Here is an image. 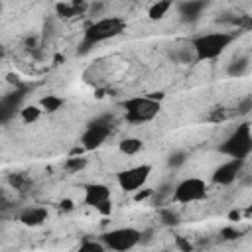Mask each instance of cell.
<instances>
[{
    "mask_svg": "<svg viewBox=\"0 0 252 252\" xmlns=\"http://www.w3.org/2000/svg\"><path fill=\"white\" fill-rule=\"evenodd\" d=\"M122 108L126 112V120L132 124H144L158 116L159 112V100H154L150 96H132L122 102Z\"/></svg>",
    "mask_w": 252,
    "mask_h": 252,
    "instance_id": "3",
    "label": "cell"
},
{
    "mask_svg": "<svg viewBox=\"0 0 252 252\" xmlns=\"http://www.w3.org/2000/svg\"><path fill=\"white\" fill-rule=\"evenodd\" d=\"M242 163H244V158H232V159L224 161L222 165H219V167L215 169L213 181L219 183V185H228V183H232V181L236 179V175H238Z\"/></svg>",
    "mask_w": 252,
    "mask_h": 252,
    "instance_id": "9",
    "label": "cell"
},
{
    "mask_svg": "<svg viewBox=\"0 0 252 252\" xmlns=\"http://www.w3.org/2000/svg\"><path fill=\"white\" fill-rule=\"evenodd\" d=\"M220 152L230 158H246L252 152V128L248 122L236 126V130L224 140Z\"/></svg>",
    "mask_w": 252,
    "mask_h": 252,
    "instance_id": "4",
    "label": "cell"
},
{
    "mask_svg": "<svg viewBox=\"0 0 252 252\" xmlns=\"http://www.w3.org/2000/svg\"><path fill=\"white\" fill-rule=\"evenodd\" d=\"M159 220L165 226H177L179 224V215H177V211L163 207V209H159Z\"/></svg>",
    "mask_w": 252,
    "mask_h": 252,
    "instance_id": "17",
    "label": "cell"
},
{
    "mask_svg": "<svg viewBox=\"0 0 252 252\" xmlns=\"http://www.w3.org/2000/svg\"><path fill=\"white\" fill-rule=\"evenodd\" d=\"M232 41V35L230 33H224V32H215V33H205V35H199L191 41L193 49H195V57L197 61H205V59H215L219 57Z\"/></svg>",
    "mask_w": 252,
    "mask_h": 252,
    "instance_id": "2",
    "label": "cell"
},
{
    "mask_svg": "<svg viewBox=\"0 0 252 252\" xmlns=\"http://www.w3.org/2000/svg\"><path fill=\"white\" fill-rule=\"evenodd\" d=\"M246 215H252V207H248V209H246Z\"/></svg>",
    "mask_w": 252,
    "mask_h": 252,
    "instance_id": "32",
    "label": "cell"
},
{
    "mask_svg": "<svg viewBox=\"0 0 252 252\" xmlns=\"http://www.w3.org/2000/svg\"><path fill=\"white\" fill-rule=\"evenodd\" d=\"M185 159H187L185 152H173V154H169V158H167V165L173 167V169H177V167H181V165L185 163Z\"/></svg>",
    "mask_w": 252,
    "mask_h": 252,
    "instance_id": "21",
    "label": "cell"
},
{
    "mask_svg": "<svg viewBox=\"0 0 252 252\" xmlns=\"http://www.w3.org/2000/svg\"><path fill=\"white\" fill-rule=\"evenodd\" d=\"M207 6H209V0H181L177 4V12L185 22H195Z\"/></svg>",
    "mask_w": 252,
    "mask_h": 252,
    "instance_id": "10",
    "label": "cell"
},
{
    "mask_svg": "<svg viewBox=\"0 0 252 252\" xmlns=\"http://www.w3.org/2000/svg\"><path fill=\"white\" fill-rule=\"evenodd\" d=\"M126 28V22L122 18H116V16H110V18H102V20H96L94 24H91L85 32V39H83V47L85 51L104 39H110V37H116L124 32Z\"/></svg>",
    "mask_w": 252,
    "mask_h": 252,
    "instance_id": "1",
    "label": "cell"
},
{
    "mask_svg": "<svg viewBox=\"0 0 252 252\" xmlns=\"http://www.w3.org/2000/svg\"><path fill=\"white\" fill-rule=\"evenodd\" d=\"M220 234H222V238H226V240H234V238L238 236V230H236V228L226 226V228H222V230H220Z\"/></svg>",
    "mask_w": 252,
    "mask_h": 252,
    "instance_id": "25",
    "label": "cell"
},
{
    "mask_svg": "<svg viewBox=\"0 0 252 252\" xmlns=\"http://www.w3.org/2000/svg\"><path fill=\"white\" fill-rule=\"evenodd\" d=\"M102 244L110 250H116V252H124V250H130L134 248L140 240H142V232L136 230V228H114V230H108L104 232L102 236Z\"/></svg>",
    "mask_w": 252,
    "mask_h": 252,
    "instance_id": "6",
    "label": "cell"
},
{
    "mask_svg": "<svg viewBox=\"0 0 252 252\" xmlns=\"http://www.w3.org/2000/svg\"><path fill=\"white\" fill-rule=\"evenodd\" d=\"M250 110H252V96H248V98L240 100V102H238V106H236V114H240V116L248 114Z\"/></svg>",
    "mask_w": 252,
    "mask_h": 252,
    "instance_id": "23",
    "label": "cell"
},
{
    "mask_svg": "<svg viewBox=\"0 0 252 252\" xmlns=\"http://www.w3.org/2000/svg\"><path fill=\"white\" fill-rule=\"evenodd\" d=\"M22 93H14V94H6L2 96V102H0V110H2V122H8L10 114L16 110V106L20 104L22 100Z\"/></svg>",
    "mask_w": 252,
    "mask_h": 252,
    "instance_id": "13",
    "label": "cell"
},
{
    "mask_svg": "<svg viewBox=\"0 0 252 252\" xmlns=\"http://www.w3.org/2000/svg\"><path fill=\"white\" fill-rule=\"evenodd\" d=\"M110 130H112V120L108 116H100V118H94L87 124L85 132L81 134V146L83 150H96L100 148L106 138L110 136Z\"/></svg>",
    "mask_w": 252,
    "mask_h": 252,
    "instance_id": "5",
    "label": "cell"
},
{
    "mask_svg": "<svg viewBox=\"0 0 252 252\" xmlns=\"http://www.w3.org/2000/svg\"><path fill=\"white\" fill-rule=\"evenodd\" d=\"M96 209H98L102 215H110V211H112V203H110V199H108V201H104V203H100Z\"/></svg>",
    "mask_w": 252,
    "mask_h": 252,
    "instance_id": "27",
    "label": "cell"
},
{
    "mask_svg": "<svg viewBox=\"0 0 252 252\" xmlns=\"http://www.w3.org/2000/svg\"><path fill=\"white\" fill-rule=\"evenodd\" d=\"M148 96L154 98V100H161V98H163V93H150Z\"/></svg>",
    "mask_w": 252,
    "mask_h": 252,
    "instance_id": "30",
    "label": "cell"
},
{
    "mask_svg": "<svg viewBox=\"0 0 252 252\" xmlns=\"http://www.w3.org/2000/svg\"><path fill=\"white\" fill-rule=\"evenodd\" d=\"M85 165H87V158H81V156H71V158L65 161V169L71 171V173L81 171Z\"/></svg>",
    "mask_w": 252,
    "mask_h": 252,
    "instance_id": "20",
    "label": "cell"
},
{
    "mask_svg": "<svg viewBox=\"0 0 252 252\" xmlns=\"http://www.w3.org/2000/svg\"><path fill=\"white\" fill-rule=\"evenodd\" d=\"M171 4H173L171 0H158L156 4H152V6H150V10H148V18H150V20H154V22H156V20H161V18L169 12Z\"/></svg>",
    "mask_w": 252,
    "mask_h": 252,
    "instance_id": "15",
    "label": "cell"
},
{
    "mask_svg": "<svg viewBox=\"0 0 252 252\" xmlns=\"http://www.w3.org/2000/svg\"><path fill=\"white\" fill-rule=\"evenodd\" d=\"M20 112H22V120H24L26 124H32V122H35V120L39 118V114H41V108L32 104V106H24Z\"/></svg>",
    "mask_w": 252,
    "mask_h": 252,
    "instance_id": "19",
    "label": "cell"
},
{
    "mask_svg": "<svg viewBox=\"0 0 252 252\" xmlns=\"http://www.w3.org/2000/svg\"><path fill=\"white\" fill-rule=\"evenodd\" d=\"M104 248H106L104 244L94 242V240H85V242L79 246V250H89V252H102Z\"/></svg>",
    "mask_w": 252,
    "mask_h": 252,
    "instance_id": "22",
    "label": "cell"
},
{
    "mask_svg": "<svg viewBox=\"0 0 252 252\" xmlns=\"http://www.w3.org/2000/svg\"><path fill=\"white\" fill-rule=\"evenodd\" d=\"M248 67H250V57H248V55H240V57H234V59L228 63L226 73H228L230 77H242V75L248 71Z\"/></svg>",
    "mask_w": 252,
    "mask_h": 252,
    "instance_id": "14",
    "label": "cell"
},
{
    "mask_svg": "<svg viewBox=\"0 0 252 252\" xmlns=\"http://www.w3.org/2000/svg\"><path fill=\"white\" fill-rule=\"evenodd\" d=\"M228 219H230V220H238V219H240V211H230V213H228Z\"/></svg>",
    "mask_w": 252,
    "mask_h": 252,
    "instance_id": "29",
    "label": "cell"
},
{
    "mask_svg": "<svg viewBox=\"0 0 252 252\" xmlns=\"http://www.w3.org/2000/svg\"><path fill=\"white\" fill-rule=\"evenodd\" d=\"M45 219H47V211L41 209V207H30V209H24L22 215H20V220H22L26 226H39Z\"/></svg>",
    "mask_w": 252,
    "mask_h": 252,
    "instance_id": "12",
    "label": "cell"
},
{
    "mask_svg": "<svg viewBox=\"0 0 252 252\" xmlns=\"http://www.w3.org/2000/svg\"><path fill=\"white\" fill-rule=\"evenodd\" d=\"M154 191H156V189H144V191H140V189H138V191H136V195H134V199H136V201H144V199L152 197V195H154Z\"/></svg>",
    "mask_w": 252,
    "mask_h": 252,
    "instance_id": "26",
    "label": "cell"
},
{
    "mask_svg": "<svg viewBox=\"0 0 252 252\" xmlns=\"http://www.w3.org/2000/svg\"><path fill=\"white\" fill-rule=\"evenodd\" d=\"M120 152L126 154V156H134L142 150V140L140 138H124L120 144H118Z\"/></svg>",
    "mask_w": 252,
    "mask_h": 252,
    "instance_id": "16",
    "label": "cell"
},
{
    "mask_svg": "<svg viewBox=\"0 0 252 252\" xmlns=\"http://www.w3.org/2000/svg\"><path fill=\"white\" fill-rule=\"evenodd\" d=\"M150 173H152V165L142 163V165H134V167L122 169L116 179H118L120 189H124L126 193H134V191H138L148 181Z\"/></svg>",
    "mask_w": 252,
    "mask_h": 252,
    "instance_id": "8",
    "label": "cell"
},
{
    "mask_svg": "<svg viewBox=\"0 0 252 252\" xmlns=\"http://www.w3.org/2000/svg\"><path fill=\"white\" fill-rule=\"evenodd\" d=\"M205 195H207L205 181L199 177H189V179H183L181 183H177L173 187L171 199L175 203H193V201H201Z\"/></svg>",
    "mask_w": 252,
    "mask_h": 252,
    "instance_id": "7",
    "label": "cell"
},
{
    "mask_svg": "<svg viewBox=\"0 0 252 252\" xmlns=\"http://www.w3.org/2000/svg\"><path fill=\"white\" fill-rule=\"evenodd\" d=\"M61 207H63V209H65V211H71V209H73V203H71V201H69V199H65V201H63V203H61Z\"/></svg>",
    "mask_w": 252,
    "mask_h": 252,
    "instance_id": "31",
    "label": "cell"
},
{
    "mask_svg": "<svg viewBox=\"0 0 252 252\" xmlns=\"http://www.w3.org/2000/svg\"><path fill=\"white\" fill-rule=\"evenodd\" d=\"M110 199V189L102 183H91L85 187V203L91 205V207H98L100 203L108 201Z\"/></svg>",
    "mask_w": 252,
    "mask_h": 252,
    "instance_id": "11",
    "label": "cell"
},
{
    "mask_svg": "<svg viewBox=\"0 0 252 252\" xmlns=\"http://www.w3.org/2000/svg\"><path fill=\"white\" fill-rule=\"evenodd\" d=\"M177 246H179V248H183V250H191V244H189V242H185V240H181V238H177Z\"/></svg>",
    "mask_w": 252,
    "mask_h": 252,
    "instance_id": "28",
    "label": "cell"
},
{
    "mask_svg": "<svg viewBox=\"0 0 252 252\" xmlns=\"http://www.w3.org/2000/svg\"><path fill=\"white\" fill-rule=\"evenodd\" d=\"M63 106V98L61 96H55V94H47L41 98V108L47 110V112H55Z\"/></svg>",
    "mask_w": 252,
    "mask_h": 252,
    "instance_id": "18",
    "label": "cell"
},
{
    "mask_svg": "<svg viewBox=\"0 0 252 252\" xmlns=\"http://www.w3.org/2000/svg\"><path fill=\"white\" fill-rule=\"evenodd\" d=\"M57 12L61 14V18H69V16H75V14H77V8H69V6L59 4V6H57Z\"/></svg>",
    "mask_w": 252,
    "mask_h": 252,
    "instance_id": "24",
    "label": "cell"
}]
</instances>
